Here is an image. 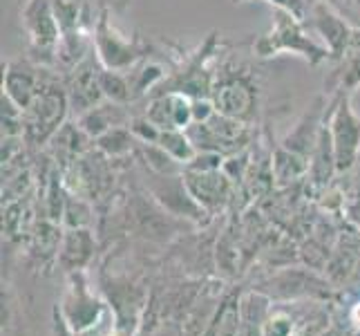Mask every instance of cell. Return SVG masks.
Instances as JSON below:
<instances>
[{"label":"cell","instance_id":"cell-1","mask_svg":"<svg viewBox=\"0 0 360 336\" xmlns=\"http://www.w3.org/2000/svg\"><path fill=\"white\" fill-rule=\"evenodd\" d=\"M282 52L302 56L307 63L314 68L331 61L327 45L311 39L304 20L295 18L293 14H289V11H284V9H276L273 11L271 30L253 43V54L257 58H271Z\"/></svg>","mask_w":360,"mask_h":336},{"label":"cell","instance_id":"cell-2","mask_svg":"<svg viewBox=\"0 0 360 336\" xmlns=\"http://www.w3.org/2000/svg\"><path fill=\"white\" fill-rule=\"evenodd\" d=\"M92 45L96 61L101 63V68L108 70H119L128 72L132 70L139 61H143L148 45L139 39V36H130L119 32L112 23H110V11L103 7L98 11L96 27L92 32Z\"/></svg>","mask_w":360,"mask_h":336},{"label":"cell","instance_id":"cell-3","mask_svg":"<svg viewBox=\"0 0 360 336\" xmlns=\"http://www.w3.org/2000/svg\"><path fill=\"white\" fill-rule=\"evenodd\" d=\"M68 112H70L68 90L60 88L58 83H43L39 97L25 110L22 137L34 146L49 142L65 123Z\"/></svg>","mask_w":360,"mask_h":336},{"label":"cell","instance_id":"cell-4","mask_svg":"<svg viewBox=\"0 0 360 336\" xmlns=\"http://www.w3.org/2000/svg\"><path fill=\"white\" fill-rule=\"evenodd\" d=\"M329 130L336 148L338 173H349L360 157V115L352 106V94L338 92L329 104Z\"/></svg>","mask_w":360,"mask_h":336},{"label":"cell","instance_id":"cell-5","mask_svg":"<svg viewBox=\"0 0 360 336\" xmlns=\"http://www.w3.org/2000/svg\"><path fill=\"white\" fill-rule=\"evenodd\" d=\"M210 99H213L215 110L224 117L238 119L248 126L257 117V88L253 79L240 70L217 74Z\"/></svg>","mask_w":360,"mask_h":336},{"label":"cell","instance_id":"cell-6","mask_svg":"<svg viewBox=\"0 0 360 336\" xmlns=\"http://www.w3.org/2000/svg\"><path fill=\"white\" fill-rule=\"evenodd\" d=\"M22 27L30 36V49L43 61L58 58L60 27L54 14L52 0H25L20 9Z\"/></svg>","mask_w":360,"mask_h":336},{"label":"cell","instance_id":"cell-7","mask_svg":"<svg viewBox=\"0 0 360 336\" xmlns=\"http://www.w3.org/2000/svg\"><path fill=\"white\" fill-rule=\"evenodd\" d=\"M304 23L309 30H314L320 39L325 41L329 54H331L329 63H338L352 43V36L356 30L354 25L347 20L329 0H320V3L307 5Z\"/></svg>","mask_w":360,"mask_h":336},{"label":"cell","instance_id":"cell-8","mask_svg":"<svg viewBox=\"0 0 360 336\" xmlns=\"http://www.w3.org/2000/svg\"><path fill=\"white\" fill-rule=\"evenodd\" d=\"M329 280L318 278L309 269H282L276 276L259 282L257 292L266 294L278 301H291V298H329Z\"/></svg>","mask_w":360,"mask_h":336},{"label":"cell","instance_id":"cell-9","mask_svg":"<svg viewBox=\"0 0 360 336\" xmlns=\"http://www.w3.org/2000/svg\"><path fill=\"white\" fill-rule=\"evenodd\" d=\"M150 175L148 189L153 193V200H157L168 213L175 218H191V220H202V216H208L204 206L191 195L188 186L184 182V173L179 175H159V173L146 170Z\"/></svg>","mask_w":360,"mask_h":336},{"label":"cell","instance_id":"cell-10","mask_svg":"<svg viewBox=\"0 0 360 336\" xmlns=\"http://www.w3.org/2000/svg\"><path fill=\"white\" fill-rule=\"evenodd\" d=\"M184 182L188 186L191 195L204 206L208 216L224 209L231 197V178L221 168L217 170L184 168Z\"/></svg>","mask_w":360,"mask_h":336},{"label":"cell","instance_id":"cell-11","mask_svg":"<svg viewBox=\"0 0 360 336\" xmlns=\"http://www.w3.org/2000/svg\"><path fill=\"white\" fill-rule=\"evenodd\" d=\"M146 117L161 130H188L193 123V99L181 92H164L150 97Z\"/></svg>","mask_w":360,"mask_h":336},{"label":"cell","instance_id":"cell-12","mask_svg":"<svg viewBox=\"0 0 360 336\" xmlns=\"http://www.w3.org/2000/svg\"><path fill=\"white\" fill-rule=\"evenodd\" d=\"M39 68L30 61H9L3 72V92L14 101L22 112L27 110L34 99L39 97L43 81L39 74Z\"/></svg>","mask_w":360,"mask_h":336},{"label":"cell","instance_id":"cell-13","mask_svg":"<svg viewBox=\"0 0 360 336\" xmlns=\"http://www.w3.org/2000/svg\"><path fill=\"white\" fill-rule=\"evenodd\" d=\"M101 70H94L90 58H83L79 66H74L72 79L68 83V97H70V110L81 117L83 112L92 110L103 101L101 83H98Z\"/></svg>","mask_w":360,"mask_h":336},{"label":"cell","instance_id":"cell-14","mask_svg":"<svg viewBox=\"0 0 360 336\" xmlns=\"http://www.w3.org/2000/svg\"><path fill=\"white\" fill-rule=\"evenodd\" d=\"M325 117H327L325 97H318L302 115V119L293 126V130L284 137L282 146L309 159L314 153L316 144H318V137H320V130H322V123H325Z\"/></svg>","mask_w":360,"mask_h":336},{"label":"cell","instance_id":"cell-15","mask_svg":"<svg viewBox=\"0 0 360 336\" xmlns=\"http://www.w3.org/2000/svg\"><path fill=\"white\" fill-rule=\"evenodd\" d=\"M358 260H360V231L352 224V231L340 233L336 238V247H333L331 258L325 267L327 280L333 287H345L354 276Z\"/></svg>","mask_w":360,"mask_h":336},{"label":"cell","instance_id":"cell-16","mask_svg":"<svg viewBox=\"0 0 360 336\" xmlns=\"http://www.w3.org/2000/svg\"><path fill=\"white\" fill-rule=\"evenodd\" d=\"M360 88V30H354L352 43L347 47L345 56L333 63L329 79L325 81L327 94H354Z\"/></svg>","mask_w":360,"mask_h":336},{"label":"cell","instance_id":"cell-17","mask_svg":"<svg viewBox=\"0 0 360 336\" xmlns=\"http://www.w3.org/2000/svg\"><path fill=\"white\" fill-rule=\"evenodd\" d=\"M336 173H338L336 148H333L331 130H329V108H327V117H325V123H322L318 144L314 148L311 157H309V180H311L316 189H327Z\"/></svg>","mask_w":360,"mask_h":336},{"label":"cell","instance_id":"cell-18","mask_svg":"<svg viewBox=\"0 0 360 336\" xmlns=\"http://www.w3.org/2000/svg\"><path fill=\"white\" fill-rule=\"evenodd\" d=\"M77 123L92 137V139H98L101 135H105L108 130H112L117 126H128L130 115L126 112V106L105 101V104L94 106L88 112H83Z\"/></svg>","mask_w":360,"mask_h":336},{"label":"cell","instance_id":"cell-19","mask_svg":"<svg viewBox=\"0 0 360 336\" xmlns=\"http://www.w3.org/2000/svg\"><path fill=\"white\" fill-rule=\"evenodd\" d=\"M94 254V238L88 229H70L58 249V260L65 271H81Z\"/></svg>","mask_w":360,"mask_h":336},{"label":"cell","instance_id":"cell-20","mask_svg":"<svg viewBox=\"0 0 360 336\" xmlns=\"http://www.w3.org/2000/svg\"><path fill=\"white\" fill-rule=\"evenodd\" d=\"M240 290L231 292L219 301V307L206 328L204 336H242V318H240Z\"/></svg>","mask_w":360,"mask_h":336},{"label":"cell","instance_id":"cell-21","mask_svg":"<svg viewBox=\"0 0 360 336\" xmlns=\"http://www.w3.org/2000/svg\"><path fill=\"white\" fill-rule=\"evenodd\" d=\"M269 312H271V298L266 294L257 290L244 294L240 303L242 336H262Z\"/></svg>","mask_w":360,"mask_h":336},{"label":"cell","instance_id":"cell-22","mask_svg":"<svg viewBox=\"0 0 360 336\" xmlns=\"http://www.w3.org/2000/svg\"><path fill=\"white\" fill-rule=\"evenodd\" d=\"M271 164H273V178L278 180L280 186L293 184L295 180H302L304 175H309V159L289 151V148H284L282 144L273 153Z\"/></svg>","mask_w":360,"mask_h":336},{"label":"cell","instance_id":"cell-23","mask_svg":"<svg viewBox=\"0 0 360 336\" xmlns=\"http://www.w3.org/2000/svg\"><path fill=\"white\" fill-rule=\"evenodd\" d=\"M96 148L108 157H123L139 148V142L132 135L130 126H117L96 139Z\"/></svg>","mask_w":360,"mask_h":336},{"label":"cell","instance_id":"cell-24","mask_svg":"<svg viewBox=\"0 0 360 336\" xmlns=\"http://www.w3.org/2000/svg\"><path fill=\"white\" fill-rule=\"evenodd\" d=\"M126 74L130 81V90H132V101L143 94H153L157 90V85L166 79V70L159 63H143L141 68L134 66L132 72H126Z\"/></svg>","mask_w":360,"mask_h":336},{"label":"cell","instance_id":"cell-25","mask_svg":"<svg viewBox=\"0 0 360 336\" xmlns=\"http://www.w3.org/2000/svg\"><path fill=\"white\" fill-rule=\"evenodd\" d=\"M98 83H101V92L105 97V101L121 104V106H128L132 101V90H130L128 74H123L119 70L101 68V74H98Z\"/></svg>","mask_w":360,"mask_h":336},{"label":"cell","instance_id":"cell-26","mask_svg":"<svg viewBox=\"0 0 360 336\" xmlns=\"http://www.w3.org/2000/svg\"><path fill=\"white\" fill-rule=\"evenodd\" d=\"M136 151L141 153L146 168L159 173V175H179V173H184V164H179V161L168 151H164L159 144H139Z\"/></svg>","mask_w":360,"mask_h":336},{"label":"cell","instance_id":"cell-27","mask_svg":"<svg viewBox=\"0 0 360 336\" xmlns=\"http://www.w3.org/2000/svg\"><path fill=\"white\" fill-rule=\"evenodd\" d=\"M157 144L164 148V151H168L184 166L197 155V148L191 142V137L186 130H161Z\"/></svg>","mask_w":360,"mask_h":336},{"label":"cell","instance_id":"cell-28","mask_svg":"<svg viewBox=\"0 0 360 336\" xmlns=\"http://www.w3.org/2000/svg\"><path fill=\"white\" fill-rule=\"evenodd\" d=\"M63 216H65L63 220L68 224V229H85L90 224V206L85 204L81 197L68 193Z\"/></svg>","mask_w":360,"mask_h":336},{"label":"cell","instance_id":"cell-29","mask_svg":"<svg viewBox=\"0 0 360 336\" xmlns=\"http://www.w3.org/2000/svg\"><path fill=\"white\" fill-rule=\"evenodd\" d=\"M128 126H130L132 135L136 137V142H139V144H157V142H159L161 128L155 126V123H153L150 119H148L146 115H141V117H132Z\"/></svg>","mask_w":360,"mask_h":336},{"label":"cell","instance_id":"cell-30","mask_svg":"<svg viewBox=\"0 0 360 336\" xmlns=\"http://www.w3.org/2000/svg\"><path fill=\"white\" fill-rule=\"evenodd\" d=\"M233 5H242V3H248V0H231ZM262 3H269L276 9H284L293 14L295 18L304 20L307 18V0H262Z\"/></svg>","mask_w":360,"mask_h":336},{"label":"cell","instance_id":"cell-31","mask_svg":"<svg viewBox=\"0 0 360 336\" xmlns=\"http://www.w3.org/2000/svg\"><path fill=\"white\" fill-rule=\"evenodd\" d=\"M213 99H193V123H204L215 115Z\"/></svg>","mask_w":360,"mask_h":336},{"label":"cell","instance_id":"cell-32","mask_svg":"<svg viewBox=\"0 0 360 336\" xmlns=\"http://www.w3.org/2000/svg\"><path fill=\"white\" fill-rule=\"evenodd\" d=\"M347 220H349L354 227L360 231V191H358V195L352 197L349 204H347Z\"/></svg>","mask_w":360,"mask_h":336},{"label":"cell","instance_id":"cell-33","mask_svg":"<svg viewBox=\"0 0 360 336\" xmlns=\"http://www.w3.org/2000/svg\"><path fill=\"white\" fill-rule=\"evenodd\" d=\"M349 323H352V328L358 332L360 330V301H356L349 309Z\"/></svg>","mask_w":360,"mask_h":336},{"label":"cell","instance_id":"cell-34","mask_svg":"<svg viewBox=\"0 0 360 336\" xmlns=\"http://www.w3.org/2000/svg\"><path fill=\"white\" fill-rule=\"evenodd\" d=\"M314 3H320V0H307V5H314Z\"/></svg>","mask_w":360,"mask_h":336},{"label":"cell","instance_id":"cell-35","mask_svg":"<svg viewBox=\"0 0 360 336\" xmlns=\"http://www.w3.org/2000/svg\"><path fill=\"white\" fill-rule=\"evenodd\" d=\"M110 3H115V0H103V7H105V5H110Z\"/></svg>","mask_w":360,"mask_h":336},{"label":"cell","instance_id":"cell-36","mask_svg":"<svg viewBox=\"0 0 360 336\" xmlns=\"http://www.w3.org/2000/svg\"><path fill=\"white\" fill-rule=\"evenodd\" d=\"M354 336H360V330H358V332H356V334H354Z\"/></svg>","mask_w":360,"mask_h":336}]
</instances>
